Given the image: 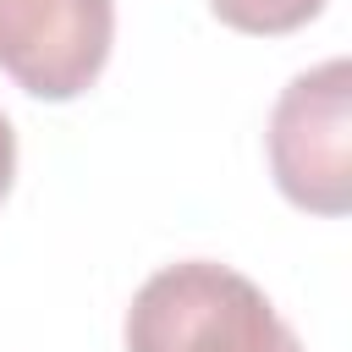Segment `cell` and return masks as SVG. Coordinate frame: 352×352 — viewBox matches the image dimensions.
Instances as JSON below:
<instances>
[{"mask_svg":"<svg viewBox=\"0 0 352 352\" xmlns=\"http://www.w3.org/2000/svg\"><path fill=\"white\" fill-rule=\"evenodd\" d=\"M126 352H302L258 280L214 258L154 270L121 324Z\"/></svg>","mask_w":352,"mask_h":352,"instance_id":"obj_1","label":"cell"},{"mask_svg":"<svg viewBox=\"0 0 352 352\" xmlns=\"http://www.w3.org/2000/svg\"><path fill=\"white\" fill-rule=\"evenodd\" d=\"M270 176L286 204L319 220L352 209V66L330 55L297 72L270 110Z\"/></svg>","mask_w":352,"mask_h":352,"instance_id":"obj_2","label":"cell"},{"mask_svg":"<svg viewBox=\"0 0 352 352\" xmlns=\"http://www.w3.org/2000/svg\"><path fill=\"white\" fill-rule=\"evenodd\" d=\"M214 22H226L231 33H248V38H280V33H297L308 28L314 16H324L330 0H204Z\"/></svg>","mask_w":352,"mask_h":352,"instance_id":"obj_4","label":"cell"},{"mask_svg":"<svg viewBox=\"0 0 352 352\" xmlns=\"http://www.w3.org/2000/svg\"><path fill=\"white\" fill-rule=\"evenodd\" d=\"M11 182H16V132H11V116L0 110V204L11 198Z\"/></svg>","mask_w":352,"mask_h":352,"instance_id":"obj_5","label":"cell"},{"mask_svg":"<svg viewBox=\"0 0 352 352\" xmlns=\"http://www.w3.org/2000/svg\"><path fill=\"white\" fill-rule=\"evenodd\" d=\"M116 44V0H0V72L50 104L82 99Z\"/></svg>","mask_w":352,"mask_h":352,"instance_id":"obj_3","label":"cell"}]
</instances>
